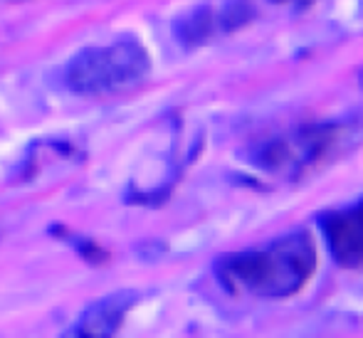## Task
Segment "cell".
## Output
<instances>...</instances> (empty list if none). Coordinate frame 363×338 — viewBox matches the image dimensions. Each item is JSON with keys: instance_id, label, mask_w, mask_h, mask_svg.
<instances>
[{"instance_id": "obj_1", "label": "cell", "mask_w": 363, "mask_h": 338, "mask_svg": "<svg viewBox=\"0 0 363 338\" xmlns=\"http://www.w3.org/2000/svg\"><path fill=\"white\" fill-rule=\"evenodd\" d=\"M314 269L316 247L306 232H291L262 249L225 254L216 264L220 284L228 291H247L267 299L296 294Z\"/></svg>"}, {"instance_id": "obj_2", "label": "cell", "mask_w": 363, "mask_h": 338, "mask_svg": "<svg viewBox=\"0 0 363 338\" xmlns=\"http://www.w3.org/2000/svg\"><path fill=\"white\" fill-rule=\"evenodd\" d=\"M151 69L144 45L121 38L104 47L79 52L67 67V84L77 94H106L141 81Z\"/></svg>"}, {"instance_id": "obj_3", "label": "cell", "mask_w": 363, "mask_h": 338, "mask_svg": "<svg viewBox=\"0 0 363 338\" xmlns=\"http://www.w3.org/2000/svg\"><path fill=\"white\" fill-rule=\"evenodd\" d=\"M336 143V126H301L287 136L264 141L252 151V163L264 173L299 178L326 158Z\"/></svg>"}, {"instance_id": "obj_4", "label": "cell", "mask_w": 363, "mask_h": 338, "mask_svg": "<svg viewBox=\"0 0 363 338\" xmlns=\"http://www.w3.org/2000/svg\"><path fill=\"white\" fill-rule=\"evenodd\" d=\"M321 230L341 267H363V201L321 215Z\"/></svg>"}, {"instance_id": "obj_5", "label": "cell", "mask_w": 363, "mask_h": 338, "mask_svg": "<svg viewBox=\"0 0 363 338\" xmlns=\"http://www.w3.org/2000/svg\"><path fill=\"white\" fill-rule=\"evenodd\" d=\"M136 294L131 291H116L104 299L94 301L89 309L84 311L79 321V334L89 338H104L116 334V329L121 326V321L126 319L129 309L134 306Z\"/></svg>"}, {"instance_id": "obj_6", "label": "cell", "mask_w": 363, "mask_h": 338, "mask_svg": "<svg viewBox=\"0 0 363 338\" xmlns=\"http://www.w3.org/2000/svg\"><path fill=\"white\" fill-rule=\"evenodd\" d=\"M213 33V13L208 8H198L188 13L186 18L178 23V40L188 47L206 43Z\"/></svg>"}, {"instance_id": "obj_7", "label": "cell", "mask_w": 363, "mask_h": 338, "mask_svg": "<svg viewBox=\"0 0 363 338\" xmlns=\"http://www.w3.org/2000/svg\"><path fill=\"white\" fill-rule=\"evenodd\" d=\"M247 18H250L247 5H233V8H230L228 13H225L223 25H225L228 30H235V28H240V25H242Z\"/></svg>"}, {"instance_id": "obj_8", "label": "cell", "mask_w": 363, "mask_h": 338, "mask_svg": "<svg viewBox=\"0 0 363 338\" xmlns=\"http://www.w3.org/2000/svg\"><path fill=\"white\" fill-rule=\"evenodd\" d=\"M277 3H294V5H304L306 0H277Z\"/></svg>"}, {"instance_id": "obj_9", "label": "cell", "mask_w": 363, "mask_h": 338, "mask_svg": "<svg viewBox=\"0 0 363 338\" xmlns=\"http://www.w3.org/2000/svg\"><path fill=\"white\" fill-rule=\"evenodd\" d=\"M359 79H361V86H363V69H361V74H359Z\"/></svg>"}]
</instances>
